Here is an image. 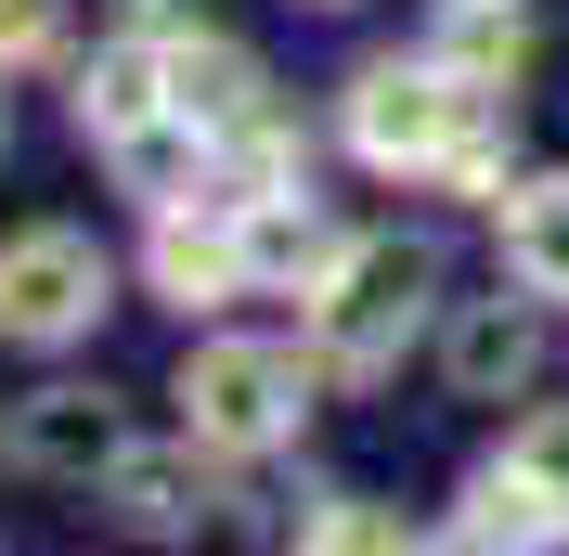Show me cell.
I'll return each instance as SVG.
<instances>
[{
  "mask_svg": "<svg viewBox=\"0 0 569 556\" xmlns=\"http://www.w3.org/2000/svg\"><path fill=\"white\" fill-rule=\"evenodd\" d=\"M427 285H440V259H427L415 234H362V246H337V272L311 285V337H323V363H337V376H389L401 337L427 324Z\"/></svg>",
  "mask_w": 569,
  "mask_h": 556,
  "instance_id": "1",
  "label": "cell"
},
{
  "mask_svg": "<svg viewBox=\"0 0 569 556\" xmlns=\"http://www.w3.org/2000/svg\"><path fill=\"white\" fill-rule=\"evenodd\" d=\"M298 415H311V363L272 337H208L181 363V440H208V453H272V440H298Z\"/></svg>",
  "mask_w": 569,
  "mask_h": 556,
  "instance_id": "2",
  "label": "cell"
},
{
  "mask_svg": "<svg viewBox=\"0 0 569 556\" xmlns=\"http://www.w3.org/2000/svg\"><path fill=\"white\" fill-rule=\"evenodd\" d=\"M479 105H492V91H466L440 52H415V66H362L350 78V156H362V169H440V156L479 130Z\"/></svg>",
  "mask_w": 569,
  "mask_h": 556,
  "instance_id": "3",
  "label": "cell"
},
{
  "mask_svg": "<svg viewBox=\"0 0 569 556\" xmlns=\"http://www.w3.org/2000/svg\"><path fill=\"white\" fill-rule=\"evenodd\" d=\"M91 311H104V246H91V234L39 220V234L0 246V337H13V349L91 337Z\"/></svg>",
  "mask_w": 569,
  "mask_h": 556,
  "instance_id": "4",
  "label": "cell"
},
{
  "mask_svg": "<svg viewBox=\"0 0 569 556\" xmlns=\"http://www.w3.org/2000/svg\"><path fill=\"white\" fill-rule=\"evenodd\" d=\"M142 285L169 298V311H220V298H247V220L233 208H156V234H142Z\"/></svg>",
  "mask_w": 569,
  "mask_h": 556,
  "instance_id": "5",
  "label": "cell"
},
{
  "mask_svg": "<svg viewBox=\"0 0 569 556\" xmlns=\"http://www.w3.org/2000/svg\"><path fill=\"white\" fill-rule=\"evenodd\" d=\"M78 130L104 142V156H130V142H156V130H181V105H169V39H117V52H91L78 66Z\"/></svg>",
  "mask_w": 569,
  "mask_h": 556,
  "instance_id": "6",
  "label": "cell"
},
{
  "mask_svg": "<svg viewBox=\"0 0 569 556\" xmlns=\"http://www.w3.org/2000/svg\"><path fill=\"white\" fill-rule=\"evenodd\" d=\"M169 105L194 142H233L272 117V78H259V52H233V39H169Z\"/></svg>",
  "mask_w": 569,
  "mask_h": 556,
  "instance_id": "7",
  "label": "cell"
},
{
  "mask_svg": "<svg viewBox=\"0 0 569 556\" xmlns=\"http://www.w3.org/2000/svg\"><path fill=\"white\" fill-rule=\"evenodd\" d=\"M13 453H27L39 479H104L117 453H130V427H117L104 388H39L27 415H13Z\"/></svg>",
  "mask_w": 569,
  "mask_h": 556,
  "instance_id": "8",
  "label": "cell"
},
{
  "mask_svg": "<svg viewBox=\"0 0 569 556\" xmlns=\"http://www.w3.org/2000/svg\"><path fill=\"white\" fill-rule=\"evenodd\" d=\"M247 285H298V298H311L323 272H337V234H323L311 220V181H298V195H247Z\"/></svg>",
  "mask_w": 569,
  "mask_h": 556,
  "instance_id": "9",
  "label": "cell"
},
{
  "mask_svg": "<svg viewBox=\"0 0 569 556\" xmlns=\"http://www.w3.org/2000/svg\"><path fill=\"white\" fill-rule=\"evenodd\" d=\"M453 544H569V492H543L531 466L505 453V466H479V479H466Z\"/></svg>",
  "mask_w": 569,
  "mask_h": 556,
  "instance_id": "10",
  "label": "cell"
},
{
  "mask_svg": "<svg viewBox=\"0 0 569 556\" xmlns=\"http://www.w3.org/2000/svg\"><path fill=\"white\" fill-rule=\"evenodd\" d=\"M453 388L466 401H492V388H531V363H543V324H531V298H479V311L453 324Z\"/></svg>",
  "mask_w": 569,
  "mask_h": 556,
  "instance_id": "11",
  "label": "cell"
},
{
  "mask_svg": "<svg viewBox=\"0 0 569 556\" xmlns=\"http://www.w3.org/2000/svg\"><path fill=\"white\" fill-rule=\"evenodd\" d=\"M505 272L531 285V298H569V169L505 195Z\"/></svg>",
  "mask_w": 569,
  "mask_h": 556,
  "instance_id": "12",
  "label": "cell"
},
{
  "mask_svg": "<svg viewBox=\"0 0 569 556\" xmlns=\"http://www.w3.org/2000/svg\"><path fill=\"white\" fill-rule=\"evenodd\" d=\"M440 66L466 78V91H518V66H531V27H518V0H453V27H440Z\"/></svg>",
  "mask_w": 569,
  "mask_h": 556,
  "instance_id": "13",
  "label": "cell"
},
{
  "mask_svg": "<svg viewBox=\"0 0 569 556\" xmlns=\"http://www.w3.org/2000/svg\"><path fill=\"white\" fill-rule=\"evenodd\" d=\"M104 492H117V518H130V530H194V505H208L181 453H117Z\"/></svg>",
  "mask_w": 569,
  "mask_h": 556,
  "instance_id": "14",
  "label": "cell"
},
{
  "mask_svg": "<svg viewBox=\"0 0 569 556\" xmlns=\"http://www.w3.org/2000/svg\"><path fill=\"white\" fill-rule=\"evenodd\" d=\"M66 52V0H0V66H39Z\"/></svg>",
  "mask_w": 569,
  "mask_h": 556,
  "instance_id": "15",
  "label": "cell"
},
{
  "mask_svg": "<svg viewBox=\"0 0 569 556\" xmlns=\"http://www.w3.org/2000/svg\"><path fill=\"white\" fill-rule=\"evenodd\" d=\"M505 453H518V466H531L543 492H569V401H543V415L518 427V440H505Z\"/></svg>",
  "mask_w": 569,
  "mask_h": 556,
  "instance_id": "16",
  "label": "cell"
},
{
  "mask_svg": "<svg viewBox=\"0 0 569 556\" xmlns=\"http://www.w3.org/2000/svg\"><path fill=\"white\" fill-rule=\"evenodd\" d=\"M311 544H337V556H376V544H401V518H389V505H323V518H311Z\"/></svg>",
  "mask_w": 569,
  "mask_h": 556,
  "instance_id": "17",
  "label": "cell"
},
{
  "mask_svg": "<svg viewBox=\"0 0 569 556\" xmlns=\"http://www.w3.org/2000/svg\"><path fill=\"white\" fill-rule=\"evenodd\" d=\"M130 27H142V39H169V27H181V0H130Z\"/></svg>",
  "mask_w": 569,
  "mask_h": 556,
  "instance_id": "18",
  "label": "cell"
}]
</instances>
